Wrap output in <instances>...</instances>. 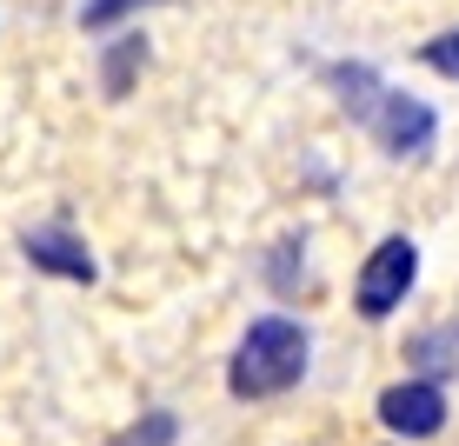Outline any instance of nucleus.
Returning <instances> with one entry per match:
<instances>
[{"label": "nucleus", "instance_id": "1", "mask_svg": "<svg viewBox=\"0 0 459 446\" xmlns=\"http://www.w3.org/2000/svg\"><path fill=\"white\" fill-rule=\"evenodd\" d=\"M307 327L287 320V313H266V320L247 327L240 354L227 366V393L233 400H273V393L299 387V373H307Z\"/></svg>", "mask_w": 459, "mask_h": 446}, {"label": "nucleus", "instance_id": "2", "mask_svg": "<svg viewBox=\"0 0 459 446\" xmlns=\"http://www.w3.org/2000/svg\"><path fill=\"white\" fill-rule=\"evenodd\" d=\"M413 280H420V247L406 240V233H393V240H379V247L367 253L353 300H359V313H367V320H386L393 307H406Z\"/></svg>", "mask_w": 459, "mask_h": 446}, {"label": "nucleus", "instance_id": "8", "mask_svg": "<svg viewBox=\"0 0 459 446\" xmlns=\"http://www.w3.org/2000/svg\"><path fill=\"white\" fill-rule=\"evenodd\" d=\"M134 7H147V0H87L81 21H87V27H114L120 13H134Z\"/></svg>", "mask_w": 459, "mask_h": 446}, {"label": "nucleus", "instance_id": "6", "mask_svg": "<svg viewBox=\"0 0 459 446\" xmlns=\"http://www.w3.org/2000/svg\"><path fill=\"white\" fill-rule=\"evenodd\" d=\"M413 360L426 373H459V327H439L426 340H413Z\"/></svg>", "mask_w": 459, "mask_h": 446}, {"label": "nucleus", "instance_id": "3", "mask_svg": "<svg viewBox=\"0 0 459 446\" xmlns=\"http://www.w3.org/2000/svg\"><path fill=\"white\" fill-rule=\"evenodd\" d=\"M379 420H386L393 433H406V440H433L439 426H446V393H439L433 380L386 387V393H379Z\"/></svg>", "mask_w": 459, "mask_h": 446}, {"label": "nucleus", "instance_id": "9", "mask_svg": "<svg viewBox=\"0 0 459 446\" xmlns=\"http://www.w3.org/2000/svg\"><path fill=\"white\" fill-rule=\"evenodd\" d=\"M426 60H433V67H446V74H459V34L439 40V47H426Z\"/></svg>", "mask_w": 459, "mask_h": 446}, {"label": "nucleus", "instance_id": "4", "mask_svg": "<svg viewBox=\"0 0 459 446\" xmlns=\"http://www.w3.org/2000/svg\"><path fill=\"white\" fill-rule=\"evenodd\" d=\"M367 127L379 134L386 153H420L433 140V107L426 101H406V93H379V107L367 114Z\"/></svg>", "mask_w": 459, "mask_h": 446}, {"label": "nucleus", "instance_id": "7", "mask_svg": "<svg viewBox=\"0 0 459 446\" xmlns=\"http://www.w3.org/2000/svg\"><path fill=\"white\" fill-rule=\"evenodd\" d=\"M134 60H147V47L126 34V40L114 47V60H107V93H126V74H134Z\"/></svg>", "mask_w": 459, "mask_h": 446}, {"label": "nucleus", "instance_id": "5", "mask_svg": "<svg viewBox=\"0 0 459 446\" xmlns=\"http://www.w3.org/2000/svg\"><path fill=\"white\" fill-rule=\"evenodd\" d=\"M27 260L47 267V274H60V280H93V253L74 240L67 227H40V233H27Z\"/></svg>", "mask_w": 459, "mask_h": 446}]
</instances>
